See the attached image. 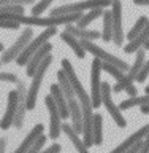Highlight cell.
I'll use <instances>...</instances> for the list:
<instances>
[{
    "instance_id": "obj_27",
    "label": "cell",
    "mask_w": 149,
    "mask_h": 153,
    "mask_svg": "<svg viewBox=\"0 0 149 153\" xmlns=\"http://www.w3.org/2000/svg\"><path fill=\"white\" fill-rule=\"evenodd\" d=\"M148 21H149V19H148L146 16H141L140 19H138L137 24L130 29V32L127 33V38H128V40H130V42H132V40H135V38H137L138 35H140V33H141L143 30H145V27H146Z\"/></svg>"
},
{
    "instance_id": "obj_9",
    "label": "cell",
    "mask_w": 149,
    "mask_h": 153,
    "mask_svg": "<svg viewBox=\"0 0 149 153\" xmlns=\"http://www.w3.org/2000/svg\"><path fill=\"white\" fill-rule=\"evenodd\" d=\"M45 104L48 110H49V115H51V121H49V137L52 139V140H56V139H59L60 132H62V124L60 123V112H59V107H57L56 100L52 99V96H46L45 97Z\"/></svg>"
},
{
    "instance_id": "obj_28",
    "label": "cell",
    "mask_w": 149,
    "mask_h": 153,
    "mask_svg": "<svg viewBox=\"0 0 149 153\" xmlns=\"http://www.w3.org/2000/svg\"><path fill=\"white\" fill-rule=\"evenodd\" d=\"M52 0H41V2H38L37 5H33L32 7V16L33 18H40V14L45 11V10L51 5Z\"/></svg>"
},
{
    "instance_id": "obj_14",
    "label": "cell",
    "mask_w": 149,
    "mask_h": 153,
    "mask_svg": "<svg viewBox=\"0 0 149 153\" xmlns=\"http://www.w3.org/2000/svg\"><path fill=\"white\" fill-rule=\"evenodd\" d=\"M148 134H149V124H145L143 128H140L138 131L133 132L128 139H126V140H124L121 145H117L111 153H126L128 148H132L133 145H135V143H138L140 140H143V139H146Z\"/></svg>"
},
{
    "instance_id": "obj_17",
    "label": "cell",
    "mask_w": 149,
    "mask_h": 153,
    "mask_svg": "<svg viewBox=\"0 0 149 153\" xmlns=\"http://www.w3.org/2000/svg\"><path fill=\"white\" fill-rule=\"evenodd\" d=\"M65 32H68L70 35L76 37L78 40H87V42H92V40H97V38L102 37V33L98 30H87V29H79V27H73L70 26L65 27Z\"/></svg>"
},
{
    "instance_id": "obj_39",
    "label": "cell",
    "mask_w": 149,
    "mask_h": 153,
    "mask_svg": "<svg viewBox=\"0 0 149 153\" xmlns=\"http://www.w3.org/2000/svg\"><path fill=\"white\" fill-rule=\"evenodd\" d=\"M141 113H145V115L149 113V105H143V107H141Z\"/></svg>"
},
{
    "instance_id": "obj_6",
    "label": "cell",
    "mask_w": 149,
    "mask_h": 153,
    "mask_svg": "<svg viewBox=\"0 0 149 153\" xmlns=\"http://www.w3.org/2000/svg\"><path fill=\"white\" fill-rule=\"evenodd\" d=\"M100 72H102V61L98 57L92 59V70H90V100L92 107L102 105V80H100Z\"/></svg>"
},
{
    "instance_id": "obj_10",
    "label": "cell",
    "mask_w": 149,
    "mask_h": 153,
    "mask_svg": "<svg viewBox=\"0 0 149 153\" xmlns=\"http://www.w3.org/2000/svg\"><path fill=\"white\" fill-rule=\"evenodd\" d=\"M102 70L105 72H108L109 75H113L114 78L117 80V83L119 85H122V88L124 91L130 96V97H137V94H138V89L133 86V83L130 81V78H128V75H126L121 69H117V67H114L111 64H108V62H102Z\"/></svg>"
},
{
    "instance_id": "obj_5",
    "label": "cell",
    "mask_w": 149,
    "mask_h": 153,
    "mask_svg": "<svg viewBox=\"0 0 149 153\" xmlns=\"http://www.w3.org/2000/svg\"><path fill=\"white\" fill-rule=\"evenodd\" d=\"M51 62H52V56L49 54L45 61L41 62V65L38 67L37 74L33 75V78H32V85H30V88H29V91H27V110H33V108H35L37 96H38V91H40V86H41L43 76H45L46 70L49 69Z\"/></svg>"
},
{
    "instance_id": "obj_32",
    "label": "cell",
    "mask_w": 149,
    "mask_h": 153,
    "mask_svg": "<svg viewBox=\"0 0 149 153\" xmlns=\"http://www.w3.org/2000/svg\"><path fill=\"white\" fill-rule=\"evenodd\" d=\"M0 78H2L3 81H10V83H19V80H18V76L14 75V74H8V72H2L0 74Z\"/></svg>"
},
{
    "instance_id": "obj_19",
    "label": "cell",
    "mask_w": 149,
    "mask_h": 153,
    "mask_svg": "<svg viewBox=\"0 0 149 153\" xmlns=\"http://www.w3.org/2000/svg\"><path fill=\"white\" fill-rule=\"evenodd\" d=\"M149 40V21L146 24V27H145V30H143L140 35H138L135 40H132V42H128V45L124 46V51L127 53V54H132V53H137L138 50H141L143 46H145V43Z\"/></svg>"
},
{
    "instance_id": "obj_37",
    "label": "cell",
    "mask_w": 149,
    "mask_h": 153,
    "mask_svg": "<svg viewBox=\"0 0 149 153\" xmlns=\"http://www.w3.org/2000/svg\"><path fill=\"white\" fill-rule=\"evenodd\" d=\"M113 91H114V93H121V91H124V88H122V85L116 83V85L113 86Z\"/></svg>"
},
{
    "instance_id": "obj_23",
    "label": "cell",
    "mask_w": 149,
    "mask_h": 153,
    "mask_svg": "<svg viewBox=\"0 0 149 153\" xmlns=\"http://www.w3.org/2000/svg\"><path fill=\"white\" fill-rule=\"evenodd\" d=\"M135 105H140V107H143V105H149V94L146 96H141V97H130L127 100H122L121 105H119V108L121 110H127V108H132L135 107Z\"/></svg>"
},
{
    "instance_id": "obj_1",
    "label": "cell",
    "mask_w": 149,
    "mask_h": 153,
    "mask_svg": "<svg viewBox=\"0 0 149 153\" xmlns=\"http://www.w3.org/2000/svg\"><path fill=\"white\" fill-rule=\"evenodd\" d=\"M56 33H57V29L56 27H49V29H46V30H43L38 37L33 38V40L29 43V46L21 53V56L16 59L18 65H27L29 61L32 59V56L35 54L38 50H41V48L48 43V40H49L52 35H56Z\"/></svg>"
},
{
    "instance_id": "obj_16",
    "label": "cell",
    "mask_w": 149,
    "mask_h": 153,
    "mask_svg": "<svg viewBox=\"0 0 149 153\" xmlns=\"http://www.w3.org/2000/svg\"><path fill=\"white\" fill-rule=\"evenodd\" d=\"M43 129H45V126H43V124H37V126L26 136V139L22 140L21 145H19L16 150H14V153H26L29 148H32L33 143H35L38 139L43 136Z\"/></svg>"
},
{
    "instance_id": "obj_13",
    "label": "cell",
    "mask_w": 149,
    "mask_h": 153,
    "mask_svg": "<svg viewBox=\"0 0 149 153\" xmlns=\"http://www.w3.org/2000/svg\"><path fill=\"white\" fill-rule=\"evenodd\" d=\"M51 50H52V43L48 42L46 45L41 48V50H38L35 54L32 56V59L29 61V64L26 65V74H27L29 76H32V78H33V75L37 74V70H38V67L41 65V62L45 61L48 56H49Z\"/></svg>"
},
{
    "instance_id": "obj_38",
    "label": "cell",
    "mask_w": 149,
    "mask_h": 153,
    "mask_svg": "<svg viewBox=\"0 0 149 153\" xmlns=\"http://www.w3.org/2000/svg\"><path fill=\"white\" fill-rule=\"evenodd\" d=\"M135 5H149V0H133Z\"/></svg>"
},
{
    "instance_id": "obj_31",
    "label": "cell",
    "mask_w": 149,
    "mask_h": 153,
    "mask_svg": "<svg viewBox=\"0 0 149 153\" xmlns=\"http://www.w3.org/2000/svg\"><path fill=\"white\" fill-rule=\"evenodd\" d=\"M148 75H149V59H148V62H145V65H143V69H141V72H140V75L137 76V81L143 83V81L148 78Z\"/></svg>"
},
{
    "instance_id": "obj_34",
    "label": "cell",
    "mask_w": 149,
    "mask_h": 153,
    "mask_svg": "<svg viewBox=\"0 0 149 153\" xmlns=\"http://www.w3.org/2000/svg\"><path fill=\"white\" fill-rule=\"evenodd\" d=\"M60 150H62V147L59 143H52L51 147H48L46 150H43L41 153H60Z\"/></svg>"
},
{
    "instance_id": "obj_24",
    "label": "cell",
    "mask_w": 149,
    "mask_h": 153,
    "mask_svg": "<svg viewBox=\"0 0 149 153\" xmlns=\"http://www.w3.org/2000/svg\"><path fill=\"white\" fill-rule=\"evenodd\" d=\"M102 124H103V118L102 115H95L94 117V131H92V136H94V145H102L103 143V134H102Z\"/></svg>"
},
{
    "instance_id": "obj_29",
    "label": "cell",
    "mask_w": 149,
    "mask_h": 153,
    "mask_svg": "<svg viewBox=\"0 0 149 153\" xmlns=\"http://www.w3.org/2000/svg\"><path fill=\"white\" fill-rule=\"evenodd\" d=\"M45 142H46V136H41L35 143H33V147H32V148H29L26 153H40V150L43 148V145H45Z\"/></svg>"
},
{
    "instance_id": "obj_4",
    "label": "cell",
    "mask_w": 149,
    "mask_h": 153,
    "mask_svg": "<svg viewBox=\"0 0 149 153\" xmlns=\"http://www.w3.org/2000/svg\"><path fill=\"white\" fill-rule=\"evenodd\" d=\"M113 7V2H78V3H68L56 7L51 10V16H67V14H75V13H83L84 10H95V8H106Z\"/></svg>"
},
{
    "instance_id": "obj_11",
    "label": "cell",
    "mask_w": 149,
    "mask_h": 153,
    "mask_svg": "<svg viewBox=\"0 0 149 153\" xmlns=\"http://www.w3.org/2000/svg\"><path fill=\"white\" fill-rule=\"evenodd\" d=\"M113 42L116 46H122L124 43V30H122V3L114 0L113 7Z\"/></svg>"
},
{
    "instance_id": "obj_30",
    "label": "cell",
    "mask_w": 149,
    "mask_h": 153,
    "mask_svg": "<svg viewBox=\"0 0 149 153\" xmlns=\"http://www.w3.org/2000/svg\"><path fill=\"white\" fill-rule=\"evenodd\" d=\"M0 27L2 29H11V30H16V29L21 27V24L16 21H10V19H0Z\"/></svg>"
},
{
    "instance_id": "obj_3",
    "label": "cell",
    "mask_w": 149,
    "mask_h": 153,
    "mask_svg": "<svg viewBox=\"0 0 149 153\" xmlns=\"http://www.w3.org/2000/svg\"><path fill=\"white\" fill-rule=\"evenodd\" d=\"M32 40H33V30H32V27H26L22 30L21 35L16 38V42H14L13 45L2 54V64H10L11 61H16L18 57L21 56V53L29 46V43H30Z\"/></svg>"
},
{
    "instance_id": "obj_40",
    "label": "cell",
    "mask_w": 149,
    "mask_h": 153,
    "mask_svg": "<svg viewBox=\"0 0 149 153\" xmlns=\"http://www.w3.org/2000/svg\"><path fill=\"white\" fill-rule=\"evenodd\" d=\"M143 48H145V50H148V51H149V40H148V42L145 43V46H143Z\"/></svg>"
},
{
    "instance_id": "obj_7",
    "label": "cell",
    "mask_w": 149,
    "mask_h": 153,
    "mask_svg": "<svg viewBox=\"0 0 149 153\" xmlns=\"http://www.w3.org/2000/svg\"><path fill=\"white\" fill-rule=\"evenodd\" d=\"M111 91H113V88L109 86V83H106V81H102V104H105V107H106L108 113L113 117L114 123H116L119 128H126V126H127V121H126V118L122 117L121 108H119L117 105L113 102Z\"/></svg>"
},
{
    "instance_id": "obj_18",
    "label": "cell",
    "mask_w": 149,
    "mask_h": 153,
    "mask_svg": "<svg viewBox=\"0 0 149 153\" xmlns=\"http://www.w3.org/2000/svg\"><path fill=\"white\" fill-rule=\"evenodd\" d=\"M62 131H64L67 136H68V139L71 140V143L75 145L76 150H78V153H89V152H87V147H86V143H84V140H81V139H79V134L75 131L71 124L64 123V124H62Z\"/></svg>"
},
{
    "instance_id": "obj_33",
    "label": "cell",
    "mask_w": 149,
    "mask_h": 153,
    "mask_svg": "<svg viewBox=\"0 0 149 153\" xmlns=\"http://www.w3.org/2000/svg\"><path fill=\"white\" fill-rule=\"evenodd\" d=\"M143 145H145V140H140L138 143H135V145H133L132 148H128L126 153H140L141 148H143Z\"/></svg>"
},
{
    "instance_id": "obj_22",
    "label": "cell",
    "mask_w": 149,
    "mask_h": 153,
    "mask_svg": "<svg viewBox=\"0 0 149 153\" xmlns=\"http://www.w3.org/2000/svg\"><path fill=\"white\" fill-rule=\"evenodd\" d=\"M145 57H146V50L145 48H141V50L137 51V59H135V62H133V65L130 67V70H128V78H130V81L137 80V76L140 75L143 65H145Z\"/></svg>"
},
{
    "instance_id": "obj_15",
    "label": "cell",
    "mask_w": 149,
    "mask_h": 153,
    "mask_svg": "<svg viewBox=\"0 0 149 153\" xmlns=\"http://www.w3.org/2000/svg\"><path fill=\"white\" fill-rule=\"evenodd\" d=\"M51 96L52 99L56 100L57 107H59V112H60V117L62 120H67L70 118V110H68V104H67V99L64 96V91L60 89L59 85H51Z\"/></svg>"
},
{
    "instance_id": "obj_2",
    "label": "cell",
    "mask_w": 149,
    "mask_h": 153,
    "mask_svg": "<svg viewBox=\"0 0 149 153\" xmlns=\"http://www.w3.org/2000/svg\"><path fill=\"white\" fill-rule=\"evenodd\" d=\"M79 43L83 45V48L86 50V53H92L94 57H98L102 62H108V64H111V65H114V67H117V69H121L122 72H128V70H130V65H128L126 61L119 59L117 56H114V54H111V53L105 51L103 48L97 46L95 43L87 42V40H79Z\"/></svg>"
},
{
    "instance_id": "obj_35",
    "label": "cell",
    "mask_w": 149,
    "mask_h": 153,
    "mask_svg": "<svg viewBox=\"0 0 149 153\" xmlns=\"http://www.w3.org/2000/svg\"><path fill=\"white\" fill-rule=\"evenodd\" d=\"M140 153H149V134H148L146 139H145V145H143V148H141Z\"/></svg>"
},
{
    "instance_id": "obj_41",
    "label": "cell",
    "mask_w": 149,
    "mask_h": 153,
    "mask_svg": "<svg viewBox=\"0 0 149 153\" xmlns=\"http://www.w3.org/2000/svg\"><path fill=\"white\" fill-rule=\"evenodd\" d=\"M145 91H146V94H149V86H146V89H145Z\"/></svg>"
},
{
    "instance_id": "obj_36",
    "label": "cell",
    "mask_w": 149,
    "mask_h": 153,
    "mask_svg": "<svg viewBox=\"0 0 149 153\" xmlns=\"http://www.w3.org/2000/svg\"><path fill=\"white\" fill-rule=\"evenodd\" d=\"M5 152H7V137H2L0 139V153Z\"/></svg>"
},
{
    "instance_id": "obj_25",
    "label": "cell",
    "mask_w": 149,
    "mask_h": 153,
    "mask_svg": "<svg viewBox=\"0 0 149 153\" xmlns=\"http://www.w3.org/2000/svg\"><path fill=\"white\" fill-rule=\"evenodd\" d=\"M103 11L105 10L103 8H95V10H90V11L87 14H84L83 18L78 21V26L76 27H79V29H84V27H87L90 22L94 21V19H97L98 16H103Z\"/></svg>"
},
{
    "instance_id": "obj_26",
    "label": "cell",
    "mask_w": 149,
    "mask_h": 153,
    "mask_svg": "<svg viewBox=\"0 0 149 153\" xmlns=\"http://www.w3.org/2000/svg\"><path fill=\"white\" fill-rule=\"evenodd\" d=\"M0 13L2 14H19V16H24V7L22 5H18V3H13V0H10V2H2Z\"/></svg>"
},
{
    "instance_id": "obj_12",
    "label": "cell",
    "mask_w": 149,
    "mask_h": 153,
    "mask_svg": "<svg viewBox=\"0 0 149 153\" xmlns=\"http://www.w3.org/2000/svg\"><path fill=\"white\" fill-rule=\"evenodd\" d=\"M18 104H19V93L18 89L10 91L8 93V100H7V110L2 118V129H8L10 126H13L14 118L18 113Z\"/></svg>"
},
{
    "instance_id": "obj_8",
    "label": "cell",
    "mask_w": 149,
    "mask_h": 153,
    "mask_svg": "<svg viewBox=\"0 0 149 153\" xmlns=\"http://www.w3.org/2000/svg\"><path fill=\"white\" fill-rule=\"evenodd\" d=\"M62 70L65 72L67 78H68V81L71 83V88H73L75 94L78 96L79 102H81V104L89 102V100H90V96L87 94V91L84 89V86L81 85V81H79L78 76H76V72H75L73 67H71V64H70L68 59H62Z\"/></svg>"
},
{
    "instance_id": "obj_20",
    "label": "cell",
    "mask_w": 149,
    "mask_h": 153,
    "mask_svg": "<svg viewBox=\"0 0 149 153\" xmlns=\"http://www.w3.org/2000/svg\"><path fill=\"white\" fill-rule=\"evenodd\" d=\"M60 38H62V40H64V42L67 43V45H68V46L71 48V50L75 51V54L78 56L79 59H84V57H86V50L83 48V45L79 43V40H78L76 37L70 35L68 32H65V30H64V32L60 33Z\"/></svg>"
},
{
    "instance_id": "obj_21",
    "label": "cell",
    "mask_w": 149,
    "mask_h": 153,
    "mask_svg": "<svg viewBox=\"0 0 149 153\" xmlns=\"http://www.w3.org/2000/svg\"><path fill=\"white\" fill-rule=\"evenodd\" d=\"M103 42L109 43L113 40V11L105 10L103 11V30H102Z\"/></svg>"
}]
</instances>
